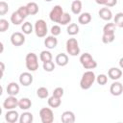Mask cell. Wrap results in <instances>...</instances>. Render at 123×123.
I'll list each match as a JSON object with an SVG mask.
<instances>
[{"label":"cell","instance_id":"obj_1","mask_svg":"<svg viewBox=\"0 0 123 123\" xmlns=\"http://www.w3.org/2000/svg\"><path fill=\"white\" fill-rule=\"evenodd\" d=\"M96 80V77H95V74L93 71L91 70H88V71H86L82 78H81V81H80V86L82 89H89L91 87V86L93 85V83L95 82Z\"/></svg>","mask_w":123,"mask_h":123},{"label":"cell","instance_id":"obj_2","mask_svg":"<svg viewBox=\"0 0 123 123\" xmlns=\"http://www.w3.org/2000/svg\"><path fill=\"white\" fill-rule=\"evenodd\" d=\"M80 62L86 69H94L97 66V62L91 57L89 53H84L80 57Z\"/></svg>","mask_w":123,"mask_h":123},{"label":"cell","instance_id":"obj_3","mask_svg":"<svg viewBox=\"0 0 123 123\" xmlns=\"http://www.w3.org/2000/svg\"><path fill=\"white\" fill-rule=\"evenodd\" d=\"M25 63H26V67L29 71H36L38 68L37 56L33 52L28 53L25 58Z\"/></svg>","mask_w":123,"mask_h":123},{"label":"cell","instance_id":"obj_4","mask_svg":"<svg viewBox=\"0 0 123 123\" xmlns=\"http://www.w3.org/2000/svg\"><path fill=\"white\" fill-rule=\"evenodd\" d=\"M66 52L70 56H78L80 54V47L76 38L71 37L66 41Z\"/></svg>","mask_w":123,"mask_h":123},{"label":"cell","instance_id":"obj_5","mask_svg":"<svg viewBox=\"0 0 123 123\" xmlns=\"http://www.w3.org/2000/svg\"><path fill=\"white\" fill-rule=\"evenodd\" d=\"M47 24L43 19H38L35 23V33L38 37H44L47 34Z\"/></svg>","mask_w":123,"mask_h":123},{"label":"cell","instance_id":"obj_6","mask_svg":"<svg viewBox=\"0 0 123 123\" xmlns=\"http://www.w3.org/2000/svg\"><path fill=\"white\" fill-rule=\"evenodd\" d=\"M39 117L42 123H52L54 121V113L50 108H42L39 111Z\"/></svg>","mask_w":123,"mask_h":123},{"label":"cell","instance_id":"obj_7","mask_svg":"<svg viewBox=\"0 0 123 123\" xmlns=\"http://www.w3.org/2000/svg\"><path fill=\"white\" fill-rule=\"evenodd\" d=\"M62 14H63V10H62V6L56 5V6H54V8L51 10V12H50V13H49V17H50V20H51V21H53V22H55V23H59Z\"/></svg>","mask_w":123,"mask_h":123},{"label":"cell","instance_id":"obj_8","mask_svg":"<svg viewBox=\"0 0 123 123\" xmlns=\"http://www.w3.org/2000/svg\"><path fill=\"white\" fill-rule=\"evenodd\" d=\"M16 107H18V99H16L15 96L10 95L3 102V108L6 109L7 111H9V110H14Z\"/></svg>","mask_w":123,"mask_h":123},{"label":"cell","instance_id":"obj_9","mask_svg":"<svg viewBox=\"0 0 123 123\" xmlns=\"http://www.w3.org/2000/svg\"><path fill=\"white\" fill-rule=\"evenodd\" d=\"M11 42L14 46H20L25 42V36L23 33L15 32L11 36Z\"/></svg>","mask_w":123,"mask_h":123},{"label":"cell","instance_id":"obj_10","mask_svg":"<svg viewBox=\"0 0 123 123\" xmlns=\"http://www.w3.org/2000/svg\"><path fill=\"white\" fill-rule=\"evenodd\" d=\"M110 92L113 96H119L123 92V85L119 82H114L110 86Z\"/></svg>","mask_w":123,"mask_h":123},{"label":"cell","instance_id":"obj_11","mask_svg":"<svg viewBox=\"0 0 123 123\" xmlns=\"http://www.w3.org/2000/svg\"><path fill=\"white\" fill-rule=\"evenodd\" d=\"M19 83L24 86H28L33 83V75L29 72H23L20 74L19 76Z\"/></svg>","mask_w":123,"mask_h":123},{"label":"cell","instance_id":"obj_12","mask_svg":"<svg viewBox=\"0 0 123 123\" xmlns=\"http://www.w3.org/2000/svg\"><path fill=\"white\" fill-rule=\"evenodd\" d=\"M19 114L16 111L14 110H9L7 111V113L5 114V119L7 122L9 123H15L16 121L19 120Z\"/></svg>","mask_w":123,"mask_h":123},{"label":"cell","instance_id":"obj_13","mask_svg":"<svg viewBox=\"0 0 123 123\" xmlns=\"http://www.w3.org/2000/svg\"><path fill=\"white\" fill-rule=\"evenodd\" d=\"M61 119H62V122H63V123H74L76 117H75V114L73 111H65L62 112Z\"/></svg>","mask_w":123,"mask_h":123},{"label":"cell","instance_id":"obj_14","mask_svg":"<svg viewBox=\"0 0 123 123\" xmlns=\"http://www.w3.org/2000/svg\"><path fill=\"white\" fill-rule=\"evenodd\" d=\"M108 76H109L111 80L116 81V80H118V79L121 78V76H122V71H121V69H119V68H117V67H111V68L109 69V71H108Z\"/></svg>","mask_w":123,"mask_h":123},{"label":"cell","instance_id":"obj_15","mask_svg":"<svg viewBox=\"0 0 123 123\" xmlns=\"http://www.w3.org/2000/svg\"><path fill=\"white\" fill-rule=\"evenodd\" d=\"M98 14H99L100 18H102L103 20H106V21H110L112 18V12H111V11L109 8H102V9H100Z\"/></svg>","mask_w":123,"mask_h":123},{"label":"cell","instance_id":"obj_16","mask_svg":"<svg viewBox=\"0 0 123 123\" xmlns=\"http://www.w3.org/2000/svg\"><path fill=\"white\" fill-rule=\"evenodd\" d=\"M7 93L9 95H12V96H16L19 93V86H18V84L14 83V82L10 83L8 85V86H7Z\"/></svg>","mask_w":123,"mask_h":123},{"label":"cell","instance_id":"obj_17","mask_svg":"<svg viewBox=\"0 0 123 123\" xmlns=\"http://www.w3.org/2000/svg\"><path fill=\"white\" fill-rule=\"evenodd\" d=\"M58 44V39L56 38L55 36H49L45 38L44 40V45L48 49H54Z\"/></svg>","mask_w":123,"mask_h":123},{"label":"cell","instance_id":"obj_18","mask_svg":"<svg viewBox=\"0 0 123 123\" xmlns=\"http://www.w3.org/2000/svg\"><path fill=\"white\" fill-rule=\"evenodd\" d=\"M56 63L59 66H65L68 63V56L64 53H60L56 57Z\"/></svg>","mask_w":123,"mask_h":123},{"label":"cell","instance_id":"obj_19","mask_svg":"<svg viewBox=\"0 0 123 123\" xmlns=\"http://www.w3.org/2000/svg\"><path fill=\"white\" fill-rule=\"evenodd\" d=\"M18 107L21 110L27 111V110H29L32 107V101L29 98H27V97L21 98V99L18 100Z\"/></svg>","mask_w":123,"mask_h":123},{"label":"cell","instance_id":"obj_20","mask_svg":"<svg viewBox=\"0 0 123 123\" xmlns=\"http://www.w3.org/2000/svg\"><path fill=\"white\" fill-rule=\"evenodd\" d=\"M90 21H91V14L89 12H83L78 17V22L83 25L88 24Z\"/></svg>","mask_w":123,"mask_h":123},{"label":"cell","instance_id":"obj_21","mask_svg":"<svg viewBox=\"0 0 123 123\" xmlns=\"http://www.w3.org/2000/svg\"><path fill=\"white\" fill-rule=\"evenodd\" d=\"M34 120V116L31 112L29 111H25L23 112L20 117H19V122L20 123H32Z\"/></svg>","mask_w":123,"mask_h":123},{"label":"cell","instance_id":"obj_22","mask_svg":"<svg viewBox=\"0 0 123 123\" xmlns=\"http://www.w3.org/2000/svg\"><path fill=\"white\" fill-rule=\"evenodd\" d=\"M71 11L74 14H80L82 11V2L80 0H74L71 3Z\"/></svg>","mask_w":123,"mask_h":123},{"label":"cell","instance_id":"obj_23","mask_svg":"<svg viewBox=\"0 0 123 123\" xmlns=\"http://www.w3.org/2000/svg\"><path fill=\"white\" fill-rule=\"evenodd\" d=\"M23 20H24V18L19 14V12L16 11V12H13L12 13V15H11V21H12V24H14V25H19V24H21L22 22H23Z\"/></svg>","mask_w":123,"mask_h":123},{"label":"cell","instance_id":"obj_24","mask_svg":"<svg viewBox=\"0 0 123 123\" xmlns=\"http://www.w3.org/2000/svg\"><path fill=\"white\" fill-rule=\"evenodd\" d=\"M62 104V101H61V98L59 97H56L54 95H52L51 97L48 98V105L51 107V108H59Z\"/></svg>","mask_w":123,"mask_h":123},{"label":"cell","instance_id":"obj_25","mask_svg":"<svg viewBox=\"0 0 123 123\" xmlns=\"http://www.w3.org/2000/svg\"><path fill=\"white\" fill-rule=\"evenodd\" d=\"M26 7H27V9H28L29 14H31V15H35V14H37V13L38 12V6H37V4L35 3V2H29V3L26 5Z\"/></svg>","mask_w":123,"mask_h":123},{"label":"cell","instance_id":"obj_26","mask_svg":"<svg viewBox=\"0 0 123 123\" xmlns=\"http://www.w3.org/2000/svg\"><path fill=\"white\" fill-rule=\"evenodd\" d=\"M115 24L114 23H107L103 28V34L107 35H113L115 32Z\"/></svg>","mask_w":123,"mask_h":123},{"label":"cell","instance_id":"obj_27","mask_svg":"<svg viewBox=\"0 0 123 123\" xmlns=\"http://www.w3.org/2000/svg\"><path fill=\"white\" fill-rule=\"evenodd\" d=\"M67 34L70 35V36H75L79 33V26L76 24V23H71L67 26Z\"/></svg>","mask_w":123,"mask_h":123},{"label":"cell","instance_id":"obj_28","mask_svg":"<svg viewBox=\"0 0 123 123\" xmlns=\"http://www.w3.org/2000/svg\"><path fill=\"white\" fill-rule=\"evenodd\" d=\"M113 23L119 28H123V12H117L114 15Z\"/></svg>","mask_w":123,"mask_h":123},{"label":"cell","instance_id":"obj_29","mask_svg":"<svg viewBox=\"0 0 123 123\" xmlns=\"http://www.w3.org/2000/svg\"><path fill=\"white\" fill-rule=\"evenodd\" d=\"M39 59L41 62H49V61H52V54L49 52V51H41L40 55H39Z\"/></svg>","mask_w":123,"mask_h":123},{"label":"cell","instance_id":"obj_30","mask_svg":"<svg viewBox=\"0 0 123 123\" xmlns=\"http://www.w3.org/2000/svg\"><path fill=\"white\" fill-rule=\"evenodd\" d=\"M21 30L23 34L25 35H30L33 32V25L30 22H24L23 25L21 26Z\"/></svg>","mask_w":123,"mask_h":123},{"label":"cell","instance_id":"obj_31","mask_svg":"<svg viewBox=\"0 0 123 123\" xmlns=\"http://www.w3.org/2000/svg\"><path fill=\"white\" fill-rule=\"evenodd\" d=\"M48 94H49L48 89L44 86H41V87L37 88V95L41 99H44V98L48 97Z\"/></svg>","mask_w":123,"mask_h":123},{"label":"cell","instance_id":"obj_32","mask_svg":"<svg viewBox=\"0 0 123 123\" xmlns=\"http://www.w3.org/2000/svg\"><path fill=\"white\" fill-rule=\"evenodd\" d=\"M70 21H71V16H70V14L67 13V12H63V14L62 15L61 20H60L59 23L62 24V25H66V24H69Z\"/></svg>","mask_w":123,"mask_h":123},{"label":"cell","instance_id":"obj_33","mask_svg":"<svg viewBox=\"0 0 123 123\" xmlns=\"http://www.w3.org/2000/svg\"><path fill=\"white\" fill-rule=\"evenodd\" d=\"M43 69L46 72H52L55 69V63L52 61L45 62H43Z\"/></svg>","mask_w":123,"mask_h":123},{"label":"cell","instance_id":"obj_34","mask_svg":"<svg viewBox=\"0 0 123 123\" xmlns=\"http://www.w3.org/2000/svg\"><path fill=\"white\" fill-rule=\"evenodd\" d=\"M114 38H115V35H114V34H113V35H107V34H103L102 41H103L104 43L108 44V43L112 42V41L114 40Z\"/></svg>","mask_w":123,"mask_h":123},{"label":"cell","instance_id":"obj_35","mask_svg":"<svg viewBox=\"0 0 123 123\" xmlns=\"http://www.w3.org/2000/svg\"><path fill=\"white\" fill-rule=\"evenodd\" d=\"M96 82L100 85V86H104L107 84L108 82V77L105 75V74H99L97 77H96Z\"/></svg>","mask_w":123,"mask_h":123},{"label":"cell","instance_id":"obj_36","mask_svg":"<svg viewBox=\"0 0 123 123\" xmlns=\"http://www.w3.org/2000/svg\"><path fill=\"white\" fill-rule=\"evenodd\" d=\"M9 11V5L5 1L0 2V15H4L8 12Z\"/></svg>","mask_w":123,"mask_h":123},{"label":"cell","instance_id":"obj_37","mask_svg":"<svg viewBox=\"0 0 123 123\" xmlns=\"http://www.w3.org/2000/svg\"><path fill=\"white\" fill-rule=\"evenodd\" d=\"M9 27H10V24H9L8 20H6L4 18H1L0 19V32L3 33L5 31H7L9 29Z\"/></svg>","mask_w":123,"mask_h":123},{"label":"cell","instance_id":"obj_38","mask_svg":"<svg viewBox=\"0 0 123 123\" xmlns=\"http://www.w3.org/2000/svg\"><path fill=\"white\" fill-rule=\"evenodd\" d=\"M17 12H19V14H20L24 19L29 15L28 9H27V7H26V6H21V7H19V8H18V10H17Z\"/></svg>","mask_w":123,"mask_h":123},{"label":"cell","instance_id":"obj_39","mask_svg":"<svg viewBox=\"0 0 123 123\" xmlns=\"http://www.w3.org/2000/svg\"><path fill=\"white\" fill-rule=\"evenodd\" d=\"M53 95L56 96V97H59V98H62L63 96V88L62 87H56L53 91Z\"/></svg>","mask_w":123,"mask_h":123},{"label":"cell","instance_id":"obj_40","mask_svg":"<svg viewBox=\"0 0 123 123\" xmlns=\"http://www.w3.org/2000/svg\"><path fill=\"white\" fill-rule=\"evenodd\" d=\"M61 31L62 30H61V27L59 25H54L51 28V34H52V36H55V37L59 36L61 34Z\"/></svg>","mask_w":123,"mask_h":123},{"label":"cell","instance_id":"obj_41","mask_svg":"<svg viewBox=\"0 0 123 123\" xmlns=\"http://www.w3.org/2000/svg\"><path fill=\"white\" fill-rule=\"evenodd\" d=\"M116 4H117V0H107L105 6H107V7H113Z\"/></svg>","mask_w":123,"mask_h":123},{"label":"cell","instance_id":"obj_42","mask_svg":"<svg viewBox=\"0 0 123 123\" xmlns=\"http://www.w3.org/2000/svg\"><path fill=\"white\" fill-rule=\"evenodd\" d=\"M95 2L99 5H106V2L107 0H95Z\"/></svg>","mask_w":123,"mask_h":123},{"label":"cell","instance_id":"obj_43","mask_svg":"<svg viewBox=\"0 0 123 123\" xmlns=\"http://www.w3.org/2000/svg\"><path fill=\"white\" fill-rule=\"evenodd\" d=\"M0 65H1V71H2V75H3L4 70H5V65H4V62H0Z\"/></svg>","mask_w":123,"mask_h":123},{"label":"cell","instance_id":"obj_44","mask_svg":"<svg viewBox=\"0 0 123 123\" xmlns=\"http://www.w3.org/2000/svg\"><path fill=\"white\" fill-rule=\"evenodd\" d=\"M119 66L123 69V58H121V59L119 60Z\"/></svg>","mask_w":123,"mask_h":123},{"label":"cell","instance_id":"obj_45","mask_svg":"<svg viewBox=\"0 0 123 123\" xmlns=\"http://www.w3.org/2000/svg\"><path fill=\"white\" fill-rule=\"evenodd\" d=\"M0 45H1V53H2V52H3V48H4V46H3V43H2V42L0 43Z\"/></svg>","mask_w":123,"mask_h":123},{"label":"cell","instance_id":"obj_46","mask_svg":"<svg viewBox=\"0 0 123 123\" xmlns=\"http://www.w3.org/2000/svg\"><path fill=\"white\" fill-rule=\"evenodd\" d=\"M44 1H45V2H51L52 0H44Z\"/></svg>","mask_w":123,"mask_h":123}]
</instances>
